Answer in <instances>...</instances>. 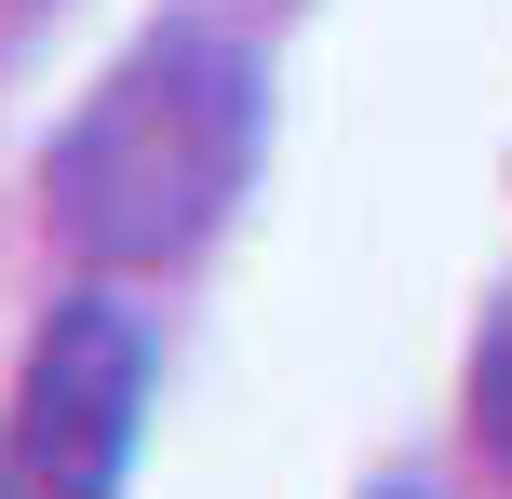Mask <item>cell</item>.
Listing matches in <instances>:
<instances>
[{"label":"cell","instance_id":"obj_2","mask_svg":"<svg viewBox=\"0 0 512 499\" xmlns=\"http://www.w3.org/2000/svg\"><path fill=\"white\" fill-rule=\"evenodd\" d=\"M135 419H149V324L122 297H68L14 378V459L41 499H122Z\"/></svg>","mask_w":512,"mask_h":499},{"label":"cell","instance_id":"obj_3","mask_svg":"<svg viewBox=\"0 0 512 499\" xmlns=\"http://www.w3.org/2000/svg\"><path fill=\"white\" fill-rule=\"evenodd\" d=\"M472 432H486V459L512 473V311L486 324V351H472Z\"/></svg>","mask_w":512,"mask_h":499},{"label":"cell","instance_id":"obj_1","mask_svg":"<svg viewBox=\"0 0 512 499\" xmlns=\"http://www.w3.org/2000/svg\"><path fill=\"white\" fill-rule=\"evenodd\" d=\"M243 162H256V54L216 27H162L81 95V122L41 162V203L95 270H176L243 203Z\"/></svg>","mask_w":512,"mask_h":499},{"label":"cell","instance_id":"obj_4","mask_svg":"<svg viewBox=\"0 0 512 499\" xmlns=\"http://www.w3.org/2000/svg\"><path fill=\"white\" fill-rule=\"evenodd\" d=\"M0 499H41V486H27V459H14V432H0Z\"/></svg>","mask_w":512,"mask_h":499}]
</instances>
